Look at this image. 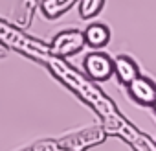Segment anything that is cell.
Instances as JSON below:
<instances>
[{
	"label": "cell",
	"instance_id": "cell-8",
	"mask_svg": "<svg viewBox=\"0 0 156 151\" xmlns=\"http://www.w3.org/2000/svg\"><path fill=\"white\" fill-rule=\"evenodd\" d=\"M114 74L119 78V81L129 83L130 79L136 78L140 72H138L136 63H134L130 57H127V55H119V57L114 59Z\"/></svg>",
	"mask_w": 156,
	"mask_h": 151
},
{
	"label": "cell",
	"instance_id": "cell-4",
	"mask_svg": "<svg viewBox=\"0 0 156 151\" xmlns=\"http://www.w3.org/2000/svg\"><path fill=\"white\" fill-rule=\"evenodd\" d=\"M83 46H85L83 31L68 30V31H61L53 37V41L50 44V53L57 55V57H68V55L81 52Z\"/></svg>",
	"mask_w": 156,
	"mask_h": 151
},
{
	"label": "cell",
	"instance_id": "cell-9",
	"mask_svg": "<svg viewBox=\"0 0 156 151\" xmlns=\"http://www.w3.org/2000/svg\"><path fill=\"white\" fill-rule=\"evenodd\" d=\"M37 6H39V0H20L19 6H17V11H15V24L24 30L31 24V19H33V13L37 11Z\"/></svg>",
	"mask_w": 156,
	"mask_h": 151
},
{
	"label": "cell",
	"instance_id": "cell-3",
	"mask_svg": "<svg viewBox=\"0 0 156 151\" xmlns=\"http://www.w3.org/2000/svg\"><path fill=\"white\" fill-rule=\"evenodd\" d=\"M107 136V131L103 125H96V127H88L83 131H77L73 134L62 136L61 140H51L53 142V149H68V151H81L87 147H92L96 144H101Z\"/></svg>",
	"mask_w": 156,
	"mask_h": 151
},
{
	"label": "cell",
	"instance_id": "cell-11",
	"mask_svg": "<svg viewBox=\"0 0 156 151\" xmlns=\"http://www.w3.org/2000/svg\"><path fill=\"white\" fill-rule=\"evenodd\" d=\"M105 4V0H81L79 2V13L83 19H92L96 17Z\"/></svg>",
	"mask_w": 156,
	"mask_h": 151
},
{
	"label": "cell",
	"instance_id": "cell-6",
	"mask_svg": "<svg viewBox=\"0 0 156 151\" xmlns=\"http://www.w3.org/2000/svg\"><path fill=\"white\" fill-rule=\"evenodd\" d=\"M127 87H129V94L140 105H145V107L154 105V101H156V87L149 78H143V76L138 74L134 79H130L127 83Z\"/></svg>",
	"mask_w": 156,
	"mask_h": 151
},
{
	"label": "cell",
	"instance_id": "cell-7",
	"mask_svg": "<svg viewBox=\"0 0 156 151\" xmlns=\"http://www.w3.org/2000/svg\"><path fill=\"white\" fill-rule=\"evenodd\" d=\"M83 37H85V44L92 48H103L110 41V30L105 24H90L83 31Z\"/></svg>",
	"mask_w": 156,
	"mask_h": 151
},
{
	"label": "cell",
	"instance_id": "cell-1",
	"mask_svg": "<svg viewBox=\"0 0 156 151\" xmlns=\"http://www.w3.org/2000/svg\"><path fill=\"white\" fill-rule=\"evenodd\" d=\"M41 63H44L59 81H62L68 89H72L83 101H87L99 114L107 133L121 136L136 151H156V142L151 140L141 131H138L132 123H129L121 116V112L116 109V103L110 98H107L105 92L92 83V79L81 76L72 64H68L64 61V57L46 53Z\"/></svg>",
	"mask_w": 156,
	"mask_h": 151
},
{
	"label": "cell",
	"instance_id": "cell-2",
	"mask_svg": "<svg viewBox=\"0 0 156 151\" xmlns=\"http://www.w3.org/2000/svg\"><path fill=\"white\" fill-rule=\"evenodd\" d=\"M0 41L19 52H24L26 55H30L33 59H39V61H42V57L46 53H50V46L46 42L22 33L19 28L8 24L4 20H0Z\"/></svg>",
	"mask_w": 156,
	"mask_h": 151
},
{
	"label": "cell",
	"instance_id": "cell-5",
	"mask_svg": "<svg viewBox=\"0 0 156 151\" xmlns=\"http://www.w3.org/2000/svg\"><path fill=\"white\" fill-rule=\"evenodd\" d=\"M83 70L92 81H105L114 74V61L103 52H92L83 61Z\"/></svg>",
	"mask_w": 156,
	"mask_h": 151
},
{
	"label": "cell",
	"instance_id": "cell-10",
	"mask_svg": "<svg viewBox=\"0 0 156 151\" xmlns=\"http://www.w3.org/2000/svg\"><path fill=\"white\" fill-rule=\"evenodd\" d=\"M77 0H42L41 4V11L46 19L53 20L57 17H61L62 13H66Z\"/></svg>",
	"mask_w": 156,
	"mask_h": 151
}]
</instances>
